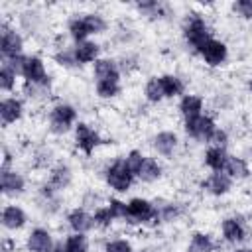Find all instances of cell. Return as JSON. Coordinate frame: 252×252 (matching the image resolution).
<instances>
[{"label": "cell", "instance_id": "obj_1", "mask_svg": "<svg viewBox=\"0 0 252 252\" xmlns=\"http://www.w3.org/2000/svg\"><path fill=\"white\" fill-rule=\"evenodd\" d=\"M71 33L75 39H85L89 33H96V32H102L104 30V22L100 16L96 14H89L85 18H79V20H73L71 26H69Z\"/></svg>", "mask_w": 252, "mask_h": 252}, {"label": "cell", "instance_id": "obj_2", "mask_svg": "<svg viewBox=\"0 0 252 252\" xmlns=\"http://www.w3.org/2000/svg\"><path fill=\"white\" fill-rule=\"evenodd\" d=\"M132 175H134V173L128 169L126 159H120V161H116V163L108 169L106 179H108V183H110L116 191H126V189L130 187V183H132Z\"/></svg>", "mask_w": 252, "mask_h": 252}, {"label": "cell", "instance_id": "obj_3", "mask_svg": "<svg viewBox=\"0 0 252 252\" xmlns=\"http://www.w3.org/2000/svg\"><path fill=\"white\" fill-rule=\"evenodd\" d=\"M185 37H187V41H189L191 45H195L197 49H199L205 41L211 39L209 28H207V24H205L199 16H193V18L187 22V26H185Z\"/></svg>", "mask_w": 252, "mask_h": 252}, {"label": "cell", "instance_id": "obj_4", "mask_svg": "<svg viewBox=\"0 0 252 252\" xmlns=\"http://www.w3.org/2000/svg\"><path fill=\"white\" fill-rule=\"evenodd\" d=\"M185 130H187L191 136H195V138L209 140L211 134L215 132V124H213L211 118L199 114V116H193V118H187V120H185Z\"/></svg>", "mask_w": 252, "mask_h": 252}, {"label": "cell", "instance_id": "obj_5", "mask_svg": "<svg viewBox=\"0 0 252 252\" xmlns=\"http://www.w3.org/2000/svg\"><path fill=\"white\" fill-rule=\"evenodd\" d=\"M154 217H158V213L154 211V207L146 199H132L128 203V217L126 219H130V222H146Z\"/></svg>", "mask_w": 252, "mask_h": 252}, {"label": "cell", "instance_id": "obj_6", "mask_svg": "<svg viewBox=\"0 0 252 252\" xmlns=\"http://www.w3.org/2000/svg\"><path fill=\"white\" fill-rule=\"evenodd\" d=\"M199 51H201V55L205 57V61H207L209 65H219V63H222L224 57H226V47H224V43H220V41H217V39L205 41V43L199 47Z\"/></svg>", "mask_w": 252, "mask_h": 252}, {"label": "cell", "instance_id": "obj_7", "mask_svg": "<svg viewBox=\"0 0 252 252\" xmlns=\"http://www.w3.org/2000/svg\"><path fill=\"white\" fill-rule=\"evenodd\" d=\"M73 120H75V110L73 106H67V104H59L51 114V124L55 132H65Z\"/></svg>", "mask_w": 252, "mask_h": 252}, {"label": "cell", "instance_id": "obj_8", "mask_svg": "<svg viewBox=\"0 0 252 252\" xmlns=\"http://www.w3.org/2000/svg\"><path fill=\"white\" fill-rule=\"evenodd\" d=\"M22 75H24L28 81H32V83H39V85H45V83H47V75H45L43 63H41V59H37V57L26 59V65H24Z\"/></svg>", "mask_w": 252, "mask_h": 252}, {"label": "cell", "instance_id": "obj_9", "mask_svg": "<svg viewBox=\"0 0 252 252\" xmlns=\"http://www.w3.org/2000/svg\"><path fill=\"white\" fill-rule=\"evenodd\" d=\"M98 142H100V138H98L96 132L91 130L87 124H79V126H77V146H79L85 154H91Z\"/></svg>", "mask_w": 252, "mask_h": 252}, {"label": "cell", "instance_id": "obj_10", "mask_svg": "<svg viewBox=\"0 0 252 252\" xmlns=\"http://www.w3.org/2000/svg\"><path fill=\"white\" fill-rule=\"evenodd\" d=\"M20 49H22V37L16 32L4 30L2 32V55L14 59V57H18Z\"/></svg>", "mask_w": 252, "mask_h": 252}, {"label": "cell", "instance_id": "obj_11", "mask_svg": "<svg viewBox=\"0 0 252 252\" xmlns=\"http://www.w3.org/2000/svg\"><path fill=\"white\" fill-rule=\"evenodd\" d=\"M28 246L32 252H49L51 248V236L47 230H41V228H35L28 240Z\"/></svg>", "mask_w": 252, "mask_h": 252}, {"label": "cell", "instance_id": "obj_12", "mask_svg": "<svg viewBox=\"0 0 252 252\" xmlns=\"http://www.w3.org/2000/svg\"><path fill=\"white\" fill-rule=\"evenodd\" d=\"M20 114H22V104H20V100H16V98H8V100H2V104H0V116H2V120L8 124V122H16L18 118H20Z\"/></svg>", "mask_w": 252, "mask_h": 252}, {"label": "cell", "instance_id": "obj_13", "mask_svg": "<svg viewBox=\"0 0 252 252\" xmlns=\"http://www.w3.org/2000/svg\"><path fill=\"white\" fill-rule=\"evenodd\" d=\"M94 73H96V79L98 83L100 81H112V83H118V71L114 67L112 61H96V67H94Z\"/></svg>", "mask_w": 252, "mask_h": 252}, {"label": "cell", "instance_id": "obj_14", "mask_svg": "<svg viewBox=\"0 0 252 252\" xmlns=\"http://www.w3.org/2000/svg\"><path fill=\"white\" fill-rule=\"evenodd\" d=\"M24 220H26V215L18 207H6L2 213V222L6 228H20L24 224Z\"/></svg>", "mask_w": 252, "mask_h": 252}, {"label": "cell", "instance_id": "obj_15", "mask_svg": "<svg viewBox=\"0 0 252 252\" xmlns=\"http://www.w3.org/2000/svg\"><path fill=\"white\" fill-rule=\"evenodd\" d=\"M93 220L94 219H91L87 213H83V211H73L71 215H69V224L73 226V230L77 232V234H83V232H87L91 226H93Z\"/></svg>", "mask_w": 252, "mask_h": 252}, {"label": "cell", "instance_id": "obj_16", "mask_svg": "<svg viewBox=\"0 0 252 252\" xmlns=\"http://www.w3.org/2000/svg\"><path fill=\"white\" fill-rule=\"evenodd\" d=\"M222 234L226 240L230 242H238L244 238V228H242V222L236 220V219H226L222 222Z\"/></svg>", "mask_w": 252, "mask_h": 252}, {"label": "cell", "instance_id": "obj_17", "mask_svg": "<svg viewBox=\"0 0 252 252\" xmlns=\"http://www.w3.org/2000/svg\"><path fill=\"white\" fill-rule=\"evenodd\" d=\"M2 189H4V193H20L24 189V179L18 173L4 169L2 171Z\"/></svg>", "mask_w": 252, "mask_h": 252}, {"label": "cell", "instance_id": "obj_18", "mask_svg": "<svg viewBox=\"0 0 252 252\" xmlns=\"http://www.w3.org/2000/svg\"><path fill=\"white\" fill-rule=\"evenodd\" d=\"M96 53H98V45H94L91 41H81L75 49V59L79 63H89L96 57Z\"/></svg>", "mask_w": 252, "mask_h": 252}, {"label": "cell", "instance_id": "obj_19", "mask_svg": "<svg viewBox=\"0 0 252 252\" xmlns=\"http://www.w3.org/2000/svg\"><path fill=\"white\" fill-rule=\"evenodd\" d=\"M175 142H177V138H175V134H171V132H161V134L156 136V148H158V152L163 154V156H169V154L173 152Z\"/></svg>", "mask_w": 252, "mask_h": 252}, {"label": "cell", "instance_id": "obj_20", "mask_svg": "<svg viewBox=\"0 0 252 252\" xmlns=\"http://www.w3.org/2000/svg\"><path fill=\"white\" fill-rule=\"evenodd\" d=\"M205 161H207L215 171H220V169H224L226 154H224V150H222V148H211V150L207 152Z\"/></svg>", "mask_w": 252, "mask_h": 252}, {"label": "cell", "instance_id": "obj_21", "mask_svg": "<svg viewBox=\"0 0 252 252\" xmlns=\"http://www.w3.org/2000/svg\"><path fill=\"white\" fill-rule=\"evenodd\" d=\"M159 85H161V91H163V96H173V94H179L183 85L177 77H171V75H165V77H159Z\"/></svg>", "mask_w": 252, "mask_h": 252}, {"label": "cell", "instance_id": "obj_22", "mask_svg": "<svg viewBox=\"0 0 252 252\" xmlns=\"http://www.w3.org/2000/svg\"><path fill=\"white\" fill-rule=\"evenodd\" d=\"M203 106V100L199 96H185L181 100V112L185 114V118H193V116H199V110Z\"/></svg>", "mask_w": 252, "mask_h": 252}, {"label": "cell", "instance_id": "obj_23", "mask_svg": "<svg viewBox=\"0 0 252 252\" xmlns=\"http://www.w3.org/2000/svg\"><path fill=\"white\" fill-rule=\"evenodd\" d=\"M159 171H161L159 165H158L154 159L146 158L144 163H142V167H140V171H138V175H140L144 181H154V179L159 177Z\"/></svg>", "mask_w": 252, "mask_h": 252}, {"label": "cell", "instance_id": "obj_24", "mask_svg": "<svg viewBox=\"0 0 252 252\" xmlns=\"http://www.w3.org/2000/svg\"><path fill=\"white\" fill-rule=\"evenodd\" d=\"M207 187H209L215 195H220V193H226V191H228L230 181H228L226 175H222V173H215V175L207 181Z\"/></svg>", "mask_w": 252, "mask_h": 252}, {"label": "cell", "instance_id": "obj_25", "mask_svg": "<svg viewBox=\"0 0 252 252\" xmlns=\"http://www.w3.org/2000/svg\"><path fill=\"white\" fill-rule=\"evenodd\" d=\"M213 250V242L207 234H201L197 232L189 244V252H211Z\"/></svg>", "mask_w": 252, "mask_h": 252}, {"label": "cell", "instance_id": "obj_26", "mask_svg": "<svg viewBox=\"0 0 252 252\" xmlns=\"http://www.w3.org/2000/svg\"><path fill=\"white\" fill-rule=\"evenodd\" d=\"M224 169L226 173H230L232 177H244L248 173L246 169V163L238 158H226V163H224Z\"/></svg>", "mask_w": 252, "mask_h": 252}, {"label": "cell", "instance_id": "obj_27", "mask_svg": "<svg viewBox=\"0 0 252 252\" xmlns=\"http://www.w3.org/2000/svg\"><path fill=\"white\" fill-rule=\"evenodd\" d=\"M65 252H87V240L81 234H73L65 240Z\"/></svg>", "mask_w": 252, "mask_h": 252}, {"label": "cell", "instance_id": "obj_28", "mask_svg": "<svg viewBox=\"0 0 252 252\" xmlns=\"http://www.w3.org/2000/svg\"><path fill=\"white\" fill-rule=\"evenodd\" d=\"M14 79H16V71H14L12 67L4 65L2 71H0V87L6 89V91H10L12 85H14Z\"/></svg>", "mask_w": 252, "mask_h": 252}, {"label": "cell", "instance_id": "obj_29", "mask_svg": "<svg viewBox=\"0 0 252 252\" xmlns=\"http://www.w3.org/2000/svg\"><path fill=\"white\" fill-rule=\"evenodd\" d=\"M146 94H148V98L154 100V102H158L159 98H163V91H161L159 79H152V81L148 83V87H146Z\"/></svg>", "mask_w": 252, "mask_h": 252}, {"label": "cell", "instance_id": "obj_30", "mask_svg": "<svg viewBox=\"0 0 252 252\" xmlns=\"http://www.w3.org/2000/svg\"><path fill=\"white\" fill-rule=\"evenodd\" d=\"M69 169L67 167H57L55 171H53V175H51V185L53 187H63V185H67L69 183Z\"/></svg>", "mask_w": 252, "mask_h": 252}, {"label": "cell", "instance_id": "obj_31", "mask_svg": "<svg viewBox=\"0 0 252 252\" xmlns=\"http://www.w3.org/2000/svg\"><path fill=\"white\" fill-rule=\"evenodd\" d=\"M96 91L100 96H114L118 93V83H112V81H100L96 83Z\"/></svg>", "mask_w": 252, "mask_h": 252}, {"label": "cell", "instance_id": "obj_32", "mask_svg": "<svg viewBox=\"0 0 252 252\" xmlns=\"http://www.w3.org/2000/svg\"><path fill=\"white\" fill-rule=\"evenodd\" d=\"M144 156L142 154H138V152H132L128 158H126V165H128V169L132 171V173H138L140 171V167H142V163H144Z\"/></svg>", "mask_w": 252, "mask_h": 252}, {"label": "cell", "instance_id": "obj_33", "mask_svg": "<svg viewBox=\"0 0 252 252\" xmlns=\"http://www.w3.org/2000/svg\"><path fill=\"white\" fill-rule=\"evenodd\" d=\"M110 213H112V217L114 219H118V217H128V205L126 203H122V201H116V199H112L110 201Z\"/></svg>", "mask_w": 252, "mask_h": 252}, {"label": "cell", "instance_id": "obj_34", "mask_svg": "<svg viewBox=\"0 0 252 252\" xmlns=\"http://www.w3.org/2000/svg\"><path fill=\"white\" fill-rule=\"evenodd\" d=\"M112 219H114V217H112V213H110L108 207H106V209H98V211L94 213V222L100 224V226H106Z\"/></svg>", "mask_w": 252, "mask_h": 252}, {"label": "cell", "instance_id": "obj_35", "mask_svg": "<svg viewBox=\"0 0 252 252\" xmlns=\"http://www.w3.org/2000/svg\"><path fill=\"white\" fill-rule=\"evenodd\" d=\"M234 10L244 18H252V0H238L234 4Z\"/></svg>", "mask_w": 252, "mask_h": 252}, {"label": "cell", "instance_id": "obj_36", "mask_svg": "<svg viewBox=\"0 0 252 252\" xmlns=\"http://www.w3.org/2000/svg\"><path fill=\"white\" fill-rule=\"evenodd\" d=\"M106 252H132V246L126 240H114L106 244Z\"/></svg>", "mask_w": 252, "mask_h": 252}, {"label": "cell", "instance_id": "obj_37", "mask_svg": "<svg viewBox=\"0 0 252 252\" xmlns=\"http://www.w3.org/2000/svg\"><path fill=\"white\" fill-rule=\"evenodd\" d=\"M213 144H217V148H222L224 146V142H226V134L224 132H220V130H215L213 134H211V138H209Z\"/></svg>", "mask_w": 252, "mask_h": 252}, {"label": "cell", "instance_id": "obj_38", "mask_svg": "<svg viewBox=\"0 0 252 252\" xmlns=\"http://www.w3.org/2000/svg\"><path fill=\"white\" fill-rule=\"evenodd\" d=\"M57 59H59V61H65V65H71V63H73V61H71V57H69L67 53H65V55H63V53H61V55H57Z\"/></svg>", "mask_w": 252, "mask_h": 252}, {"label": "cell", "instance_id": "obj_39", "mask_svg": "<svg viewBox=\"0 0 252 252\" xmlns=\"http://www.w3.org/2000/svg\"><path fill=\"white\" fill-rule=\"evenodd\" d=\"M53 252H65V246H57Z\"/></svg>", "mask_w": 252, "mask_h": 252}, {"label": "cell", "instance_id": "obj_40", "mask_svg": "<svg viewBox=\"0 0 252 252\" xmlns=\"http://www.w3.org/2000/svg\"><path fill=\"white\" fill-rule=\"evenodd\" d=\"M236 252H248V250H236Z\"/></svg>", "mask_w": 252, "mask_h": 252}, {"label": "cell", "instance_id": "obj_41", "mask_svg": "<svg viewBox=\"0 0 252 252\" xmlns=\"http://www.w3.org/2000/svg\"><path fill=\"white\" fill-rule=\"evenodd\" d=\"M250 91H252V83H250Z\"/></svg>", "mask_w": 252, "mask_h": 252}]
</instances>
